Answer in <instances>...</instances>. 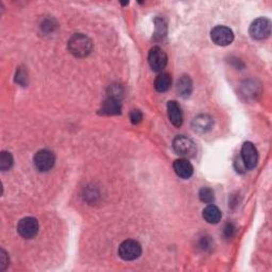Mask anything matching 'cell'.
Segmentation results:
<instances>
[{"label":"cell","mask_w":272,"mask_h":272,"mask_svg":"<svg viewBox=\"0 0 272 272\" xmlns=\"http://www.w3.org/2000/svg\"><path fill=\"white\" fill-rule=\"evenodd\" d=\"M240 158H242L247 169L255 168L258 162V153L255 146L250 143V141L245 143L242 148V156H240Z\"/></svg>","instance_id":"9"},{"label":"cell","mask_w":272,"mask_h":272,"mask_svg":"<svg viewBox=\"0 0 272 272\" xmlns=\"http://www.w3.org/2000/svg\"><path fill=\"white\" fill-rule=\"evenodd\" d=\"M33 162L36 169L39 171L47 172L49 170H51V168L54 166L55 157L51 151H49L47 149H43L35 154Z\"/></svg>","instance_id":"5"},{"label":"cell","mask_w":272,"mask_h":272,"mask_svg":"<svg viewBox=\"0 0 272 272\" xmlns=\"http://www.w3.org/2000/svg\"><path fill=\"white\" fill-rule=\"evenodd\" d=\"M9 265V258L8 254L3 249L0 252V270H4Z\"/></svg>","instance_id":"22"},{"label":"cell","mask_w":272,"mask_h":272,"mask_svg":"<svg viewBox=\"0 0 272 272\" xmlns=\"http://www.w3.org/2000/svg\"><path fill=\"white\" fill-rule=\"evenodd\" d=\"M199 198L204 203H212L215 200L214 190L209 187H203L199 191Z\"/></svg>","instance_id":"19"},{"label":"cell","mask_w":272,"mask_h":272,"mask_svg":"<svg viewBox=\"0 0 272 272\" xmlns=\"http://www.w3.org/2000/svg\"><path fill=\"white\" fill-rule=\"evenodd\" d=\"M172 147L177 154L184 158L194 157L196 154V145L190 138L186 136H177L172 143Z\"/></svg>","instance_id":"3"},{"label":"cell","mask_w":272,"mask_h":272,"mask_svg":"<svg viewBox=\"0 0 272 272\" xmlns=\"http://www.w3.org/2000/svg\"><path fill=\"white\" fill-rule=\"evenodd\" d=\"M211 38L216 45L227 46L234 41V33L226 26H217L212 30Z\"/></svg>","instance_id":"8"},{"label":"cell","mask_w":272,"mask_h":272,"mask_svg":"<svg viewBox=\"0 0 272 272\" xmlns=\"http://www.w3.org/2000/svg\"><path fill=\"white\" fill-rule=\"evenodd\" d=\"M156 23V32H154V40L160 41L163 40L167 34V23L163 18H156L154 21Z\"/></svg>","instance_id":"17"},{"label":"cell","mask_w":272,"mask_h":272,"mask_svg":"<svg viewBox=\"0 0 272 272\" xmlns=\"http://www.w3.org/2000/svg\"><path fill=\"white\" fill-rule=\"evenodd\" d=\"M167 111H168V118L175 127L179 128L182 126L183 114L181 107L176 101H169L167 103Z\"/></svg>","instance_id":"10"},{"label":"cell","mask_w":272,"mask_h":272,"mask_svg":"<svg viewBox=\"0 0 272 272\" xmlns=\"http://www.w3.org/2000/svg\"><path fill=\"white\" fill-rule=\"evenodd\" d=\"M148 62H149L152 70L162 71L167 65L168 58H167V54L164 52L162 48L153 47L150 49L149 55H148Z\"/></svg>","instance_id":"7"},{"label":"cell","mask_w":272,"mask_h":272,"mask_svg":"<svg viewBox=\"0 0 272 272\" xmlns=\"http://www.w3.org/2000/svg\"><path fill=\"white\" fill-rule=\"evenodd\" d=\"M130 119H131V122L133 125H138V123L143 120V114H141L140 111L138 110H134L130 114Z\"/></svg>","instance_id":"21"},{"label":"cell","mask_w":272,"mask_h":272,"mask_svg":"<svg viewBox=\"0 0 272 272\" xmlns=\"http://www.w3.org/2000/svg\"><path fill=\"white\" fill-rule=\"evenodd\" d=\"M12 165H13V158H12L11 153L2 151L0 154V169L2 171H7L11 168Z\"/></svg>","instance_id":"18"},{"label":"cell","mask_w":272,"mask_h":272,"mask_svg":"<svg viewBox=\"0 0 272 272\" xmlns=\"http://www.w3.org/2000/svg\"><path fill=\"white\" fill-rule=\"evenodd\" d=\"M27 72L24 71L23 69H22V68H20L18 69V71L16 72V76H15V81L18 83V84H21L23 86H24L27 84Z\"/></svg>","instance_id":"20"},{"label":"cell","mask_w":272,"mask_h":272,"mask_svg":"<svg viewBox=\"0 0 272 272\" xmlns=\"http://www.w3.org/2000/svg\"><path fill=\"white\" fill-rule=\"evenodd\" d=\"M249 33L253 40H266L271 33V22L265 17L257 18L251 23Z\"/></svg>","instance_id":"2"},{"label":"cell","mask_w":272,"mask_h":272,"mask_svg":"<svg viewBox=\"0 0 272 272\" xmlns=\"http://www.w3.org/2000/svg\"><path fill=\"white\" fill-rule=\"evenodd\" d=\"M221 212L220 209L214 205V204H209L205 208L203 209V218L205 219L206 222L212 225H216L221 220Z\"/></svg>","instance_id":"14"},{"label":"cell","mask_w":272,"mask_h":272,"mask_svg":"<svg viewBox=\"0 0 272 272\" xmlns=\"http://www.w3.org/2000/svg\"><path fill=\"white\" fill-rule=\"evenodd\" d=\"M171 86V77L169 73L162 72L156 78L154 81V88L159 92H165L170 89Z\"/></svg>","instance_id":"15"},{"label":"cell","mask_w":272,"mask_h":272,"mask_svg":"<svg viewBox=\"0 0 272 272\" xmlns=\"http://www.w3.org/2000/svg\"><path fill=\"white\" fill-rule=\"evenodd\" d=\"M213 127V119L211 116L208 115H199L197 116L193 121V128L195 131L200 133H205Z\"/></svg>","instance_id":"12"},{"label":"cell","mask_w":272,"mask_h":272,"mask_svg":"<svg viewBox=\"0 0 272 272\" xmlns=\"http://www.w3.org/2000/svg\"><path fill=\"white\" fill-rule=\"evenodd\" d=\"M118 254L125 261H134L141 254V246L138 242L133 239L125 240L119 246Z\"/></svg>","instance_id":"4"},{"label":"cell","mask_w":272,"mask_h":272,"mask_svg":"<svg viewBox=\"0 0 272 272\" xmlns=\"http://www.w3.org/2000/svg\"><path fill=\"white\" fill-rule=\"evenodd\" d=\"M39 221L33 217L23 218L17 226V231L22 237L26 239H31L36 236L39 233Z\"/></svg>","instance_id":"6"},{"label":"cell","mask_w":272,"mask_h":272,"mask_svg":"<svg viewBox=\"0 0 272 272\" xmlns=\"http://www.w3.org/2000/svg\"><path fill=\"white\" fill-rule=\"evenodd\" d=\"M68 50L77 58H84L92 50V43L86 35L78 33L68 41Z\"/></svg>","instance_id":"1"},{"label":"cell","mask_w":272,"mask_h":272,"mask_svg":"<svg viewBox=\"0 0 272 272\" xmlns=\"http://www.w3.org/2000/svg\"><path fill=\"white\" fill-rule=\"evenodd\" d=\"M102 114L106 115H118L121 113V103L119 99L109 97L103 102L101 108Z\"/></svg>","instance_id":"13"},{"label":"cell","mask_w":272,"mask_h":272,"mask_svg":"<svg viewBox=\"0 0 272 272\" xmlns=\"http://www.w3.org/2000/svg\"><path fill=\"white\" fill-rule=\"evenodd\" d=\"M235 232V227L232 224H227L225 227V235L227 237H232Z\"/></svg>","instance_id":"23"},{"label":"cell","mask_w":272,"mask_h":272,"mask_svg":"<svg viewBox=\"0 0 272 272\" xmlns=\"http://www.w3.org/2000/svg\"><path fill=\"white\" fill-rule=\"evenodd\" d=\"M178 91L181 97L186 98L190 96L191 91H193V82L188 76H183L178 81Z\"/></svg>","instance_id":"16"},{"label":"cell","mask_w":272,"mask_h":272,"mask_svg":"<svg viewBox=\"0 0 272 272\" xmlns=\"http://www.w3.org/2000/svg\"><path fill=\"white\" fill-rule=\"evenodd\" d=\"M174 169L176 174L182 179H189L194 174V168L187 159H180L175 160Z\"/></svg>","instance_id":"11"}]
</instances>
